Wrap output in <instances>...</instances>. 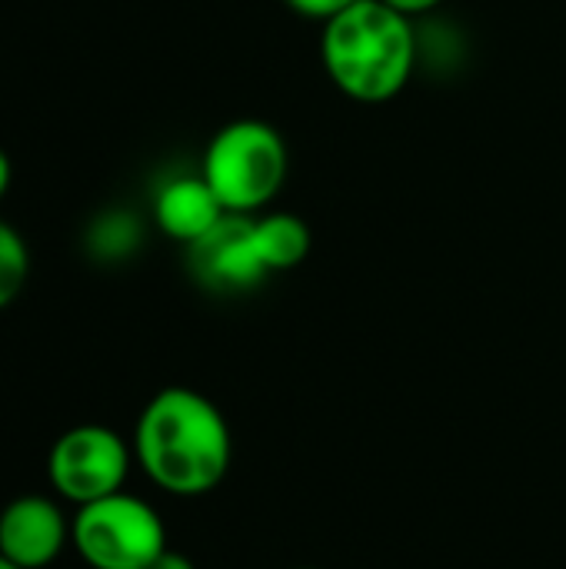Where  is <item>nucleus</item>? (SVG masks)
I'll list each match as a JSON object with an SVG mask.
<instances>
[{
  "label": "nucleus",
  "instance_id": "nucleus-1",
  "mask_svg": "<svg viewBox=\"0 0 566 569\" xmlns=\"http://www.w3.org/2000/svg\"><path fill=\"white\" fill-rule=\"evenodd\" d=\"M133 457L160 490L173 497H203L224 483L234 460V440L210 397L190 387H167L150 397L137 420Z\"/></svg>",
  "mask_w": 566,
  "mask_h": 569
},
{
  "label": "nucleus",
  "instance_id": "nucleus-2",
  "mask_svg": "<svg viewBox=\"0 0 566 569\" xmlns=\"http://www.w3.org/2000/svg\"><path fill=\"white\" fill-rule=\"evenodd\" d=\"M324 63L334 83L354 100H387L407 83L414 67L410 23L384 0H357L330 17Z\"/></svg>",
  "mask_w": 566,
  "mask_h": 569
},
{
  "label": "nucleus",
  "instance_id": "nucleus-3",
  "mask_svg": "<svg viewBox=\"0 0 566 569\" xmlns=\"http://www.w3.org/2000/svg\"><path fill=\"white\" fill-rule=\"evenodd\" d=\"M70 543L90 569H150L167 550V527L147 500L120 490L77 507Z\"/></svg>",
  "mask_w": 566,
  "mask_h": 569
},
{
  "label": "nucleus",
  "instance_id": "nucleus-4",
  "mask_svg": "<svg viewBox=\"0 0 566 569\" xmlns=\"http://www.w3.org/2000/svg\"><path fill=\"white\" fill-rule=\"evenodd\" d=\"M287 173V150L274 127L260 120H237L224 127L203 157V180L224 203V210L264 207Z\"/></svg>",
  "mask_w": 566,
  "mask_h": 569
},
{
  "label": "nucleus",
  "instance_id": "nucleus-5",
  "mask_svg": "<svg viewBox=\"0 0 566 569\" xmlns=\"http://www.w3.org/2000/svg\"><path fill=\"white\" fill-rule=\"evenodd\" d=\"M133 447L100 423L70 427L60 433L47 457L50 487L73 507H87L110 493H120L130 473Z\"/></svg>",
  "mask_w": 566,
  "mask_h": 569
},
{
  "label": "nucleus",
  "instance_id": "nucleus-6",
  "mask_svg": "<svg viewBox=\"0 0 566 569\" xmlns=\"http://www.w3.org/2000/svg\"><path fill=\"white\" fill-rule=\"evenodd\" d=\"M70 543L63 510L43 493H23L0 510V557L20 569L50 567Z\"/></svg>",
  "mask_w": 566,
  "mask_h": 569
},
{
  "label": "nucleus",
  "instance_id": "nucleus-7",
  "mask_svg": "<svg viewBox=\"0 0 566 569\" xmlns=\"http://www.w3.org/2000/svg\"><path fill=\"white\" fill-rule=\"evenodd\" d=\"M193 273L214 290H247L254 287L267 267L257 253L254 220L224 217L210 233L190 243Z\"/></svg>",
  "mask_w": 566,
  "mask_h": 569
},
{
  "label": "nucleus",
  "instance_id": "nucleus-8",
  "mask_svg": "<svg viewBox=\"0 0 566 569\" xmlns=\"http://www.w3.org/2000/svg\"><path fill=\"white\" fill-rule=\"evenodd\" d=\"M157 223L163 233H170L173 240L193 243L203 233H210L227 213L224 203L217 200V193L210 190V183L203 177H180L170 180L153 203Z\"/></svg>",
  "mask_w": 566,
  "mask_h": 569
},
{
  "label": "nucleus",
  "instance_id": "nucleus-9",
  "mask_svg": "<svg viewBox=\"0 0 566 569\" xmlns=\"http://www.w3.org/2000/svg\"><path fill=\"white\" fill-rule=\"evenodd\" d=\"M254 240H257V253H260L267 270H290L310 250L307 227L297 217H287V213L254 220Z\"/></svg>",
  "mask_w": 566,
  "mask_h": 569
},
{
  "label": "nucleus",
  "instance_id": "nucleus-10",
  "mask_svg": "<svg viewBox=\"0 0 566 569\" xmlns=\"http://www.w3.org/2000/svg\"><path fill=\"white\" fill-rule=\"evenodd\" d=\"M27 273H30L27 243L10 223L0 220V310L10 307L23 293Z\"/></svg>",
  "mask_w": 566,
  "mask_h": 569
},
{
  "label": "nucleus",
  "instance_id": "nucleus-11",
  "mask_svg": "<svg viewBox=\"0 0 566 569\" xmlns=\"http://www.w3.org/2000/svg\"><path fill=\"white\" fill-rule=\"evenodd\" d=\"M294 10H300V13H307V17H337V13H344L347 7H354L357 0H287Z\"/></svg>",
  "mask_w": 566,
  "mask_h": 569
},
{
  "label": "nucleus",
  "instance_id": "nucleus-12",
  "mask_svg": "<svg viewBox=\"0 0 566 569\" xmlns=\"http://www.w3.org/2000/svg\"><path fill=\"white\" fill-rule=\"evenodd\" d=\"M150 569H197V567H193V560H190V557H183V553H177V550H170V547H167Z\"/></svg>",
  "mask_w": 566,
  "mask_h": 569
},
{
  "label": "nucleus",
  "instance_id": "nucleus-13",
  "mask_svg": "<svg viewBox=\"0 0 566 569\" xmlns=\"http://www.w3.org/2000/svg\"><path fill=\"white\" fill-rule=\"evenodd\" d=\"M384 3H390V7L400 10V13H414V10H427V7H434V3H440V0H384Z\"/></svg>",
  "mask_w": 566,
  "mask_h": 569
},
{
  "label": "nucleus",
  "instance_id": "nucleus-14",
  "mask_svg": "<svg viewBox=\"0 0 566 569\" xmlns=\"http://www.w3.org/2000/svg\"><path fill=\"white\" fill-rule=\"evenodd\" d=\"M7 187H10V160H7V153L0 150V197L7 193Z\"/></svg>",
  "mask_w": 566,
  "mask_h": 569
},
{
  "label": "nucleus",
  "instance_id": "nucleus-15",
  "mask_svg": "<svg viewBox=\"0 0 566 569\" xmlns=\"http://www.w3.org/2000/svg\"><path fill=\"white\" fill-rule=\"evenodd\" d=\"M0 569H20V567H17V563H10L7 557H0Z\"/></svg>",
  "mask_w": 566,
  "mask_h": 569
},
{
  "label": "nucleus",
  "instance_id": "nucleus-16",
  "mask_svg": "<svg viewBox=\"0 0 566 569\" xmlns=\"http://www.w3.org/2000/svg\"><path fill=\"white\" fill-rule=\"evenodd\" d=\"M300 569H317V567H300Z\"/></svg>",
  "mask_w": 566,
  "mask_h": 569
}]
</instances>
